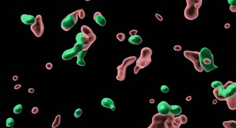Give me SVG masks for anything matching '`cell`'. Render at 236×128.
I'll list each match as a JSON object with an SVG mask.
<instances>
[{"instance_id":"obj_1","label":"cell","mask_w":236,"mask_h":128,"mask_svg":"<svg viewBox=\"0 0 236 128\" xmlns=\"http://www.w3.org/2000/svg\"><path fill=\"white\" fill-rule=\"evenodd\" d=\"M213 93L219 101H226L230 109H236V82L228 81L225 85L214 89Z\"/></svg>"},{"instance_id":"obj_2","label":"cell","mask_w":236,"mask_h":128,"mask_svg":"<svg viewBox=\"0 0 236 128\" xmlns=\"http://www.w3.org/2000/svg\"><path fill=\"white\" fill-rule=\"evenodd\" d=\"M81 33H79L76 36L77 42L74 45V47L79 52L87 50L96 39V36L92 29L87 26L83 25L81 28Z\"/></svg>"},{"instance_id":"obj_3","label":"cell","mask_w":236,"mask_h":128,"mask_svg":"<svg viewBox=\"0 0 236 128\" xmlns=\"http://www.w3.org/2000/svg\"><path fill=\"white\" fill-rule=\"evenodd\" d=\"M174 118L171 113L167 115L157 113L154 115L152 124L148 128H180L175 123Z\"/></svg>"},{"instance_id":"obj_4","label":"cell","mask_w":236,"mask_h":128,"mask_svg":"<svg viewBox=\"0 0 236 128\" xmlns=\"http://www.w3.org/2000/svg\"><path fill=\"white\" fill-rule=\"evenodd\" d=\"M200 62L201 66L206 72H210V71L217 69L214 64L213 55L210 50L207 48H203L200 52Z\"/></svg>"},{"instance_id":"obj_5","label":"cell","mask_w":236,"mask_h":128,"mask_svg":"<svg viewBox=\"0 0 236 128\" xmlns=\"http://www.w3.org/2000/svg\"><path fill=\"white\" fill-rule=\"evenodd\" d=\"M152 52L150 48L145 47L142 49L141 55L136 62L134 68V73L137 74L140 69H143L152 62Z\"/></svg>"},{"instance_id":"obj_6","label":"cell","mask_w":236,"mask_h":128,"mask_svg":"<svg viewBox=\"0 0 236 128\" xmlns=\"http://www.w3.org/2000/svg\"><path fill=\"white\" fill-rule=\"evenodd\" d=\"M184 17L189 20H194L198 16V10L202 5V0H187Z\"/></svg>"},{"instance_id":"obj_7","label":"cell","mask_w":236,"mask_h":128,"mask_svg":"<svg viewBox=\"0 0 236 128\" xmlns=\"http://www.w3.org/2000/svg\"><path fill=\"white\" fill-rule=\"evenodd\" d=\"M79 10H77L66 16L61 22V28L63 30L68 31L74 26L78 21Z\"/></svg>"},{"instance_id":"obj_8","label":"cell","mask_w":236,"mask_h":128,"mask_svg":"<svg viewBox=\"0 0 236 128\" xmlns=\"http://www.w3.org/2000/svg\"><path fill=\"white\" fill-rule=\"evenodd\" d=\"M136 60V56H131L124 59L123 64L118 66V75L116 79L118 80L123 81L125 79L126 76V68L134 63Z\"/></svg>"},{"instance_id":"obj_9","label":"cell","mask_w":236,"mask_h":128,"mask_svg":"<svg viewBox=\"0 0 236 128\" xmlns=\"http://www.w3.org/2000/svg\"><path fill=\"white\" fill-rule=\"evenodd\" d=\"M184 55L187 59H189L194 64L195 69L198 72H201L204 69L201 66L199 55L200 52H192L185 50L183 52Z\"/></svg>"},{"instance_id":"obj_10","label":"cell","mask_w":236,"mask_h":128,"mask_svg":"<svg viewBox=\"0 0 236 128\" xmlns=\"http://www.w3.org/2000/svg\"><path fill=\"white\" fill-rule=\"evenodd\" d=\"M31 29L35 36L40 37L43 35L44 31V26L43 24L42 17L40 15H38L36 17V22L31 25Z\"/></svg>"},{"instance_id":"obj_11","label":"cell","mask_w":236,"mask_h":128,"mask_svg":"<svg viewBox=\"0 0 236 128\" xmlns=\"http://www.w3.org/2000/svg\"><path fill=\"white\" fill-rule=\"evenodd\" d=\"M79 52V51L77 50V49L74 47L71 49H69L63 52V54L62 55V59L64 60H69L77 56Z\"/></svg>"},{"instance_id":"obj_12","label":"cell","mask_w":236,"mask_h":128,"mask_svg":"<svg viewBox=\"0 0 236 128\" xmlns=\"http://www.w3.org/2000/svg\"><path fill=\"white\" fill-rule=\"evenodd\" d=\"M157 109L159 114L163 115H167L170 113L171 108L168 102L163 101L158 105Z\"/></svg>"},{"instance_id":"obj_13","label":"cell","mask_w":236,"mask_h":128,"mask_svg":"<svg viewBox=\"0 0 236 128\" xmlns=\"http://www.w3.org/2000/svg\"><path fill=\"white\" fill-rule=\"evenodd\" d=\"M93 19L98 24L101 26H104L106 24V20L101 13L99 12H97L95 13L93 16Z\"/></svg>"},{"instance_id":"obj_14","label":"cell","mask_w":236,"mask_h":128,"mask_svg":"<svg viewBox=\"0 0 236 128\" xmlns=\"http://www.w3.org/2000/svg\"><path fill=\"white\" fill-rule=\"evenodd\" d=\"M101 104L104 107L110 108L112 111H115L116 110V107L115 106L113 101L109 98L103 99L101 101Z\"/></svg>"},{"instance_id":"obj_15","label":"cell","mask_w":236,"mask_h":128,"mask_svg":"<svg viewBox=\"0 0 236 128\" xmlns=\"http://www.w3.org/2000/svg\"><path fill=\"white\" fill-rule=\"evenodd\" d=\"M21 20L23 23L25 24H33L36 22V19L32 15L23 14L21 16Z\"/></svg>"},{"instance_id":"obj_16","label":"cell","mask_w":236,"mask_h":128,"mask_svg":"<svg viewBox=\"0 0 236 128\" xmlns=\"http://www.w3.org/2000/svg\"><path fill=\"white\" fill-rule=\"evenodd\" d=\"M87 52V50L81 51L78 53L77 55V65H79L80 66H84L85 65H86L85 62L83 60V58L85 56Z\"/></svg>"},{"instance_id":"obj_17","label":"cell","mask_w":236,"mask_h":128,"mask_svg":"<svg viewBox=\"0 0 236 128\" xmlns=\"http://www.w3.org/2000/svg\"><path fill=\"white\" fill-rule=\"evenodd\" d=\"M174 123L180 127V125L182 124H185L187 122V118L184 115H181L180 117L175 118Z\"/></svg>"},{"instance_id":"obj_18","label":"cell","mask_w":236,"mask_h":128,"mask_svg":"<svg viewBox=\"0 0 236 128\" xmlns=\"http://www.w3.org/2000/svg\"><path fill=\"white\" fill-rule=\"evenodd\" d=\"M170 113L174 116H178L180 115L182 112V109L178 105H172L170 106Z\"/></svg>"},{"instance_id":"obj_19","label":"cell","mask_w":236,"mask_h":128,"mask_svg":"<svg viewBox=\"0 0 236 128\" xmlns=\"http://www.w3.org/2000/svg\"><path fill=\"white\" fill-rule=\"evenodd\" d=\"M128 41L130 43L134 45L140 44L142 42L141 38L138 35L131 36L130 38H129Z\"/></svg>"},{"instance_id":"obj_20","label":"cell","mask_w":236,"mask_h":128,"mask_svg":"<svg viewBox=\"0 0 236 128\" xmlns=\"http://www.w3.org/2000/svg\"><path fill=\"white\" fill-rule=\"evenodd\" d=\"M223 124L225 128H236V121L234 120L225 121Z\"/></svg>"},{"instance_id":"obj_21","label":"cell","mask_w":236,"mask_h":128,"mask_svg":"<svg viewBox=\"0 0 236 128\" xmlns=\"http://www.w3.org/2000/svg\"><path fill=\"white\" fill-rule=\"evenodd\" d=\"M61 115H58L55 119V120L53 122V124L52 125V127L53 128H55L59 126L61 122Z\"/></svg>"},{"instance_id":"obj_22","label":"cell","mask_w":236,"mask_h":128,"mask_svg":"<svg viewBox=\"0 0 236 128\" xmlns=\"http://www.w3.org/2000/svg\"><path fill=\"white\" fill-rule=\"evenodd\" d=\"M22 106L21 104L16 105V106L14 108V113L15 114H20V113L22 112Z\"/></svg>"},{"instance_id":"obj_23","label":"cell","mask_w":236,"mask_h":128,"mask_svg":"<svg viewBox=\"0 0 236 128\" xmlns=\"http://www.w3.org/2000/svg\"><path fill=\"white\" fill-rule=\"evenodd\" d=\"M223 85L222 83L219 82V81H214V82L212 83V84H211V86H212V87L214 88V89H216L217 88L219 87L222 86Z\"/></svg>"},{"instance_id":"obj_24","label":"cell","mask_w":236,"mask_h":128,"mask_svg":"<svg viewBox=\"0 0 236 128\" xmlns=\"http://www.w3.org/2000/svg\"><path fill=\"white\" fill-rule=\"evenodd\" d=\"M6 124L7 127H11L14 125V120L12 118H7Z\"/></svg>"},{"instance_id":"obj_25","label":"cell","mask_w":236,"mask_h":128,"mask_svg":"<svg viewBox=\"0 0 236 128\" xmlns=\"http://www.w3.org/2000/svg\"><path fill=\"white\" fill-rule=\"evenodd\" d=\"M116 37L117 38V39L120 41H123L125 38V34L123 33H119L117 34L116 36Z\"/></svg>"},{"instance_id":"obj_26","label":"cell","mask_w":236,"mask_h":128,"mask_svg":"<svg viewBox=\"0 0 236 128\" xmlns=\"http://www.w3.org/2000/svg\"><path fill=\"white\" fill-rule=\"evenodd\" d=\"M82 114V111L81 109H77L76 110L75 112H74V116L77 118H79L81 116Z\"/></svg>"},{"instance_id":"obj_27","label":"cell","mask_w":236,"mask_h":128,"mask_svg":"<svg viewBox=\"0 0 236 128\" xmlns=\"http://www.w3.org/2000/svg\"><path fill=\"white\" fill-rule=\"evenodd\" d=\"M161 90L162 92L166 93L169 91V88L166 85H162L161 87Z\"/></svg>"},{"instance_id":"obj_28","label":"cell","mask_w":236,"mask_h":128,"mask_svg":"<svg viewBox=\"0 0 236 128\" xmlns=\"http://www.w3.org/2000/svg\"><path fill=\"white\" fill-rule=\"evenodd\" d=\"M79 17H80L81 19H83L84 18L85 16V14L84 11L83 9H80L79 10Z\"/></svg>"},{"instance_id":"obj_29","label":"cell","mask_w":236,"mask_h":128,"mask_svg":"<svg viewBox=\"0 0 236 128\" xmlns=\"http://www.w3.org/2000/svg\"><path fill=\"white\" fill-rule=\"evenodd\" d=\"M228 2L230 4L231 6L232 7L236 6V0H228Z\"/></svg>"},{"instance_id":"obj_30","label":"cell","mask_w":236,"mask_h":128,"mask_svg":"<svg viewBox=\"0 0 236 128\" xmlns=\"http://www.w3.org/2000/svg\"><path fill=\"white\" fill-rule=\"evenodd\" d=\"M38 112V108L36 107H34L32 110V113L33 114H37Z\"/></svg>"},{"instance_id":"obj_31","label":"cell","mask_w":236,"mask_h":128,"mask_svg":"<svg viewBox=\"0 0 236 128\" xmlns=\"http://www.w3.org/2000/svg\"><path fill=\"white\" fill-rule=\"evenodd\" d=\"M46 67L47 69L50 70V69H52V67H53V65H52V63H48L46 64Z\"/></svg>"},{"instance_id":"obj_32","label":"cell","mask_w":236,"mask_h":128,"mask_svg":"<svg viewBox=\"0 0 236 128\" xmlns=\"http://www.w3.org/2000/svg\"><path fill=\"white\" fill-rule=\"evenodd\" d=\"M137 33V31L136 30H133L129 32V34L131 36H135Z\"/></svg>"},{"instance_id":"obj_33","label":"cell","mask_w":236,"mask_h":128,"mask_svg":"<svg viewBox=\"0 0 236 128\" xmlns=\"http://www.w3.org/2000/svg\"><path fill=\"white\" fill-rule=\"evenodd\" d=\"M174 50L176 51H180L182 50V47H181V46H179V45H176V46H174Z\"/></svg>"},{"instance_id":"obj_34","label":"cell","mask_w":236,"mask_h":128,"mask_svg":"<svg viewBox=\"0 0 236 128\" xmlns=\"http://www.w3.org/2000/svg\"><path fill=\"white\" fill-rule=\"evenodd\" d=\"M155 16H156V17H157V19L158 20H160V21H163V17H162V16L158 14H155Z\"/></svg>"},{"instance_id":"obj_35","label":"cell","mask_w":236,"mask_h":128,"mask_svg":"<svg viewBox=\"0 0 236 128\" xmlns=\"http://www.w3.org/2000/svg\"><path fill=\"white\" fill-rule=\"evenodd\" d=\"M230 10L232 12H236V6L235 7H232V6H230Z\"/></svg>"},{"instance_id":"obj_36","label":"cell","mask_w":236,"mask_h":128,"mask_svg":"<svg viewBox=\"0 0 236 128\" xmlns=\"http://www.w3.org/2000/svg\"><path fill=\"white\" fill-rule=\"evenodd\" d=\"M230 27V25L229 23H226L225 25V28L226 29H228Z\"/></svg>"},{"instance_id":"obj_37","label":"cell","mask_w":236,"mask_h":128,"mask_svg":"<svg viewBox=\"0 0 236 128\" xmlns=\"http://www.w3.org/2000/svg\"><path fill=\"white\" fill-rule=\"evenodd\" d=\"M28 92L30 93H33L34 92V89H33V88H29L28 89Z\"/></svg>"},{"instance_id":"obj_38","label":"cell","mask_w":236,"mask_h":128,"mask_svg":"<svg viewBox=\"0 0 236 128\" xmlns=\"http://www.w3.org/2000/svg\"><path fill=\"white\" fill-rule=\"evenodd\" d=\"M21 86H22V85H16V86H15L14 88L15 89H19L21 87Z\"/></svg>"},{"instance_id":"obj_39","label":"cell","mask_w":236,"mask_h":128,"mask_svg":"<svg viewBox=\"0 0 236 128\" xmlns=\"http://www.w3.org/2000/svg\"><path fill=\"white\" fill-rule=\"evenodd\" d=\"M17 79H18V77L17 76H14L13 77V80L14 81H17Z\"/></svg>"},{"instance_id":"obj_40","label":"cell","mask_w":236,"mask_h":128,"mask_svg":"<svg viewBox=\"0 0 236 128\" xmlns=\"http://www.w3.org/2000/svg\"><path fill=\"white\" fill-rule=\"evenodd\" d=\"M191 99H192L191 96H188L186 98V100L187 101H190V100H191Z\"/></svg>"},{"instance_id":"obj_41","label":"cell","mask_w":236,"mask_h":128,"mask_svg":"<svg viewBox=\"0 0 236 128\" xmlns=\"http://www.w3.org/2000/svg\"><path fill=\"white\" fill-rule=\"evenodd\" d=\"M217 101L216 99H215V100L213 101V104H217Z\"/></svg>"},{"instance_id":"obj_42","label":"cell","mask_w":236,"mask_h":128,"mask_svg":"<svg viewBox=\"0 0 236 128\" xmlns=\"http://www.w3.org/2000/svg\"></svg>"},{"instance_id":"obj_43","label":"cell","mask_w":236,"mask_h":128,"mask_svg":"<svg viewBox=\"0 0 236 128\" xmlns=\"http://www.w3.org/2000/svg\"></svg>"}]
</instances>
